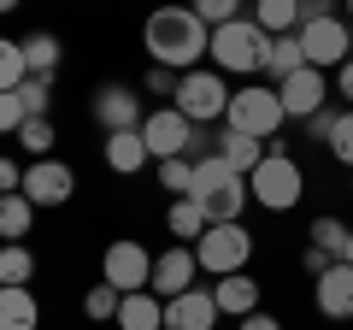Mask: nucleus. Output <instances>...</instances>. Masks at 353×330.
I'll use <instances>...</instances> for the list:
<instances>
[{
    "instance_id": "1",
    "label": "nucleus",
    "mask_w": 353,
    "mask_h": 330,
    "mask_svg": "<svg viewBox=\"0 0 353 330\" xmlns=\"http://www.w3.org/2000/svg\"><path fill=\"white\" fill-rule=\"evenodd\" d=\"M141 48H148V65H171V71H194L201 53H212V30L201 24L194 6H153L148 24H141Z\"/></svg>"
},
{
    "instance_id": "2",
    "label": "nucleus",
    "mask_w": 353,
    "mask_h": 330,
    "mask_svg": "<svg viewBox=\"0 0 353 330\" xmlns=\"http://www.w3.org/2000/svg\"><path fill=\"white\" fill-rule=\"evenodd\" d=\"M248 195L265 206V213H289V206H301L306 171L294 165L289 142H265V159H259V171L248 177Z\"/></svg>"
},
{
    "instance_id": "3",
    "label": "nucleus",
    "mask_w": 353,
    "mask_h": 330,
    "mask_svg": "<svg viewBox=\"0 0 353 330\" xmlns=\"http://www.w3.org/2000/svg\"><path fill=\"white\" fill-rule=\"evenodd\" d=\"M189 201H201L206 224H236L241 206H248L253 195H248V177H241V171H230V165L212 153V159L194 165V195H189Z\"/></svg>"
},
{
    "instance_id": "4",
    "label": "nucleus",
    "mask_w": 353,
    "mask_h": 330,
    "mask_svg": "<svg viewBox=\"0 0 353 330\" xmlns=\"http://www.w3.org/2000/svg\"><path fill=\"white\" fill-rule=\"evenodd\" d=\"M265 48H271V36H265L259 24L248 18H236V24H218L212 30V71H230V77H259L265 71Z\"/></svg>"
},
{
    "instance_id": "5",
    "label": "nucleus",
    "mask_w": 353,
    "mask_h": 330,
    "mask_svg": "<svg viewBox=\"0 0 353 330\" xmlns=\"http://www.w3.org/2000/svg\"><path fill=\"white\" fill-rule=\"evenodd\" d=\"M230 130H241V136H259V142H277L283 124H289V113H283L277 89L271 83H241L236 95H230V113H224Z\"/></svg>"
},
{
    "instance_id": "6",
    "label": "nucleus",
    "mask_w": 353,
    "mask_h": 330,
    "mask_svg": "<svg viewBox=\"0 0 353 330\" xmlns=\"http://www.w3.org/2000/svg\"><path fill=\"white\" fill-rule=\"evenodd\" d=\"M230 83H224V71H201V65H194V71H183V83H176V95H171V106L183 118H189V124H224V113H230Z\"/></svg>"
},
{
    "instance_id": "7",
    "label": "nucleus",
    "mask_w": 353,
    "mask_h": 330,
    "mask_svg": "<svg viewBox=\"0 0 353 330\" xmlns=\"http://www.w3.org/2000/svg\"><path fill=\"white\" fill-rule=\"evenodd\" d=\"M194 260H201L206 278H230V271H248L253 260V230L241 224H206V236L194 242Z\"/></svg>"
},
{
    "instance_id": "8",
    "label": "nucleus",
    "mask_w": 353,
    "mask_h": 330,
    "mask_svg": "<svg viewBox=\"0 0 353 330\" xmlns=\"http://www.w3.org/2000/svg\"><path fill=\"white\" fill-rule=\"evenodd\" d=\"M301 53L306 65H318V71H341V65L353 59V24L347 18H306L301 24Z\"/></svg>"
},
{
    "instance_id": "9",
    "label": "nucleus",
    "mask_w": 353,
    "mask_h": 330,
    "mask_svg": "<svg viewBox=\"0 0 353 330\" xmlns=\"http://www.w3.org/2000/svg\"><path fill=\"white\" fill-rule=\"evenodd\" d=\"M101 283H112L118 295H136L153 283V254L141 248L136 236H118L106 242V254H101Z\"/></svg>"
},
{
    "instance_id": "10",
    "label": "nucleus",
    "mask_w": 353,
    "mask_h": 330,
    "mask_svg": "<svg viewBox=\"0 0 353 330\" xmlns=\"http://www.w3.org/2000/svg\"><path fill=\"white\" fill-rule=\"evenodd\" d=\"M330 95H336V83H330V71H318V65H301L294 77L277 83V101H283V113H289L294 124H306L312 113H324Z\"/></svg>"
},
{
    "instance_id": "11",
    "label": "nucleus",
    "mask_w": 353,
    "mask_h": 330,
    "mask_svg": "<svg viewBox=\"0 0 353 330\" xmlns=\"http://www.w3.org/2000/svg\"><path fill=\"white\" fill-rule=\"evenodd\" d=\"M194 130H201V124H189L176 106H153V113L141 118V142H148L153 159H176V153H189Z\"/></svg>"
},
{
    "instance_id": "12",
    "label": "nucleus",
    "mask_w": 353,
    "mask_h": 330,
    "mask_svg": "<svg viewBox=\"0 0 353 330\" xmlns=\"http://www.w3.org/2000/svg\"><path fill=\"white\" fill-rule=\"evenodd\" d=\"M88 113H94V124L112 136V130H141L148 106H141V95L124 89V83H101V89H94V101H88Z\"/></svg>"
},
{
    "instance_id": "13",
    "label": "nucleus",
    "mask_w": 353,
    "mask_h": 330,
    "mask_svg": "<svg viewBox=\"0 0 353 330\" xmlns=\"http://www.w3.org/2000/svg\"><path fill=\"white\" fill-rule=\"evenodd\" d=\"M194 278H201L194 248H189V242H171L165 254H153V283H148V289L159 295V301H176L183 289H194Z\"/></svg>"
},
{
    "instance_id": "14",
    "label": "nucleus",
    "mask_w": 353,
    "mask_h": 330,
    "mask_svg": "<svg viewBox=\"0 0 353 330\" xmlns=\"http://www.w3.org/2000/svg\"><path fill=\"white\" fill-rule=\"evenodd\" d=\"M24 195L36 201V213L41 206H65L77 195V171L65 159H30L24 165Z\"/></svg>"
},
{
    "instance_id": "15",
    "label": "nucleus",
    "mask_w": 353,
    "mask_h": 330,
    "mask_svg": "<svg viewBox=\"0 0 353 330\" xmlns=\"http://www.w3.org/2000/svg\"><path fill=\"white\" fill-rule=\"evenodd\" d=\"M218 301L212 289H183L176 301H165V330H218Z\"/></svg>"
},
{
    "instance_id": "16",
    "label": "nucleus",
    "mask_w": 353,
    "mask_h": 330,
    "mask_svg": "<svg viewBox=\"0 0 353 330\" xmlns=\"http://www.w3.org/2000/svg\"><path fill=\"white\" fill-rule=\"evenodd\" d=\"M312 301H318V313L336 318V324L353 318V266H347V260H336L324 278H312Z\"/></svg>"
},
{
    "instance_id": "17",
    "label": "nucleus",
    "mask_w": 353,
    "mask_h": 330,
    "mask_svg": "<svg viewBox=\"0 0 353 330\" xmlns=\"http://www.w3.org/2000/svg\"><path fill=\"white\" fill-rule=\"evenodd\" d=\"M212 301H218V313H224V318L259 313V283H253V271H230V278H218L212 283Z\"/></svg>"
},
{
    "instance_id": "18",
    "label": "nucleus",
    "mask_w": 353,
    "mask_h": 330,
    "mask_svg": "<svg viewBox=\"0 0 353 330\" xmlns=\"http://www.w3.org/2000/svg\"><path fill=\"white\" fill-rule=\"evenodd\" d=\"M101 153H106V171H118V177H136L141 165L153 159L148 142H141V130H112V136L101 142Z\"/></svg>"
},
{
    "instance_id": "19",
    "label": "nucleus",
    "mask_w": 353,
    "mask_h": 330,
    "mask_svg": "<svg viewBox=\"0 0 353 330\" xmlns=\"http://www.w3.org/2000/svg\"><path fill=\"white\" fill-rule=\"evenodd\" d=\"M218 159L230 165V171H241V177H253L259 171V159H265V142L259 136H241V130H218Z\"/></svg>"
},
{
    "instance_id": "20",
    "label": "nucleus",
    "mask_w": 353,
    "mask_h": 330,
    "mask_svg": "<svg viewBox=\"0 0 353 330\" xmlns=\"http://www.w3.org/2000/svg\"><path fill=\"white\" fill-rule=\"evenodd\" d=\"M306 65V53H301V30H289V36H271V48H265V83H271V89H277L283 77H294Z\"/></svg>"
},
{
    "instance_id": "21",
    "label": "nucleus",
    "mask_w": 353,
    "mask_h": 330,
    "mask_svg": "<svg viewBox=\"0 0 353 330\" xmlns=\"http://www.w3.org/2000/svg\"><path fill=\"white\" fill-rule=\"evenodd\" d=\"M118 330H165V301L153 289L124 295V307H118Z\"/></svg>"
},
{
    "instance_id": "22",
    "label": "nucleus",
    "mask_w": 353,
    "mask_h": 330,
    "mask_svg": "<svg viewBox=\"0 0 353 330\" xmlns=\"http://www.w3.org/2000/svg\"><path fill=\"white\" fill-rule=\"evenodd\" d=\"M41 324V301L24 289H0V330H36Z\"/></svg>"
},
{
    "instance_id": "23",
    "label": "nucleus",
    "mask_w": 353,
    "mask_h": 330,
    "mask_svg": "<svg viewBox=\"0 0 353 330\" xmlns=\"http://www.w3.org/2000/svg\"><path fill=\"white\" fill-rule=\"evenodd\" d=\"M248 12H253V24H259L265 36H289V30H301V0H253Z\"/></svg>"
},
{
    "instance_id": "24",
    "label": "nucleus",
    "mask_w": 353,
    "mask_h": 330,
    "mask_svg": "<svg viewBox=\"0 0 353 330\" xmlns=\"http://www.w3.org/2000/svg\"><path fill=\"white\" fill-rule=\"evenodd\" d=\"M30 224H36V201L24 189L18 195H0V242H24Z\"/></svg>"
},
{
    "instance_id": "25",
    "label": "nucleus",
    "mask_w": 353,
    "mask_h": 330,
    "mask_svg": "<svg viewBox=\"0 0 353 330\" xmlns=\"http://www.w3.org/2000/svg\"><path fill=\"white\" fill-rule=\"evenodd\" d=\"M165 230H171L176 242H189V248H194V242L206 236V213H201V201H189V195H183V201H171V206H165Z\"/></svg>"
},
{
    "instance_id": "26",
    "label": "nucleus",
    "mask_w": 353,
    "mask_h": 330,
    "mask_svg": "<svg viewBox=\"0 0 353 330\" xmlns=\"http://www.w3.org/2000/svg\"><path fill=\"white\" fill-rule=\"evenodd\" d=\"M59 59H65L59 36H48V30L24 36V65H30V77H53V71H59Z\"/></svg>"
},
{
    "instance_id": "27",
    "label": "nucleus",
    "mask_w": 353,
    "mask_h": 330,
    "mask_svg": "<svg viewBox=\"0 0 353 330\" xmlns=\"http://www.w3.org/2000/svg\"><path fill=\"white\" fill-rule=\"evenodd\" d=\"M36 278V254H30L24 242H0V283L6 289H24Z\"/></svg>"
},
{
    "instance_id": "28",
    "label": "nucleus",
    "mask_w": 353,
    "mask_h": 330,
    "mask_svg": "<svg viewBox=\"0 0 353 330\" xmlns=\"http://www.w3.org/2000/svg\"><path fill=\"white\" fill-rule=\"evenodd\" d=\"M347 236H353V230L341 224L336 213H318L312 224H306V242H312V248H324V254H336V260L347 254Z\"/></svg>"
},
{
    "instance_id": "29",
    "label": "nucleus",
    "mask_w": 353,
    "mask_h": 330,
    "mask_svg": "<svg viewBox=\"0 0 353 330\" xmlns=\"http://www.w3.org/2000/svg\"><path fill=\"white\" fill-rule=\"evenodd\" d=\"M159 189L171 195V201L194 195V159H189V153H176V159H159Z\"/></svg>"
},
{
    "instance_id": "30",
    "label": "nucleus",
    "mask_w": 353,
    "mask_h": 330,
    "mask_svg": "<svg viewBox=\"0 0 353 330\" xmlns=\"http://www.w3.org/2000/svg\"><path fill=\"white\" fill-rule=\"evenodd\" d=\"M24 77H30V65H24V41L0 36V95H12Z\"/></svg>"
},
{
    "instance_id": "31",
    "label": "nucleus",
    "mask_w": 353,
    "mask_h": 330,
    "mask_svg": "<svg viewBox=\"0 0 353 330\" xmlns=\"http://www.w3.org/2000/svg\"><path fill=\"white\" fill-rule=\"evenodd\" d=\"M118 307H124V295H118L112 283H94V289L83 295V313L94 318V324H118Z\"/></svg>"
},
{
    "instance_id": "32",
    "label": "nucleus",
    "mask_w": 353,
    "mask_h": 330,
    "mask_svg": "<svg viewBox=\"0 0 353 330\" xmlns=\"http://www.w3.org/2000/svg\"><path fill=\"white\" fill-rule=\"evenodd\" d=\"M18 148H24L30 159H53V124H48V118H24V130H18Z\"/></svg>"
},
{
    "instance_id": "33",
    "label": "nucleus",
    "mask_w": 353,
    "mask_h": 330,
    "mask_svg": "<svg viewBox=\"0 0 353 330\" xmlns=\"http://www.w3.org/2000/svg\"><path fill=\"white\" fill-rule=\"evenodd\" d=\"M194 12H201V24L206 30H218V24H236V18H248V0H189Z\"/></svg>"
},
{
    "instance_id": "34",
    "label": "nucleus",
    "mask_w": 353,
    "mask_h": 330,
    "mask_svg": "<svg viewBox=\"0 0 353 330\" xmlns=\"http://www.w3.org/2000/svg\"><path fill=\"white\" fill-rule=\"evenodd\" d=\"M48 89H53V77H24L18 83V106H24V118H48Z\"/></svg>"
},
{
    "instance_id": "35",
    "label": "nucleus",
    "mask_w": 353,
    "mask_h": 330,
    "mask_svg": "<svg viewBox=\"0 0 353 330\" xmlns=\"http://www.w3.org/2000/svg\"><path fill=\"white\" fill-rule=\"evenodd\" d=\"M324 148H330V153H336V159L353 171V106L336 118V130H330V142H324Z\"/></svg>"
},
{
    "instance_id": "36",
    "label": "nucleus",
    "mask_w": 353,
    "mask_h": 330,
    "mask_svg": "<svg viewBox=\"0 0 353 330\" xmlns=\"http://www.w3.org/2000/svg\"><path fill=\"white\" fill-rule=\"evenodd\" d=\"M176 83H183V71H171V65H148V77H141L148 95H176Z\"/></svg>"
},
{
    "instance_id": "37",
    "label": "nucleus",
    "mask_w": 353,
    "mask_h": 330,
    "mask_svg": "<svg viewBox=\"0 0 353 330\" xmlns=\"http://www.w3.org/2000/svg\"><path fill=\"white\" fill-rule=\"evenodd\" d=\"M24 130V106H18V95H0V136H18Z\"/></svg>"
},
{
    "instance_id": "38",
    "label": "nucleus",
    "mask_w": 353,
    "mask_h": 330,
    "mask_svg": "<svg viewBox=\"0 0 353 330\" xmlns=\"http://www.w3.org/2000/svg\"><path fill=\"white\" fill-rule=\"evenodd\" d=\"M330 266H336V254H324V248H312V242L301 248V271H306V278H324Z\"/></svg>"
},
{
    "instance_id": "39",
    "label": "nucleus",
    "mask_w": 353,
    "mask_h": 330,
    "mask_svg": "<svg viewBox=\"0 0 353 330\" xmlns=\"http://www.w3.org/2000/svg\"><path fill=\"white\" fill-rule=\"evenodd\" d=\"M336 106H324V113H312V118H306V136H312V142H330V130H336Z\"/></svg>"
},
{
    "instance_id": "40",
    "label": "nucleus",
    "mask_w": 353,
    "mask_h": 330,
    "mask_svg": "<svg viewBox=\"0 0 353 330\" xmlns=\"http://www.w3.org/2000/svg\"><path fill=\"white\" fill-rule=\"evenodd\" d=\"M18 189H24V165L0 153V195H18Z\"/></svg>"
},
{
    "instance_id": "41",
    "label": "nucleus",
    "mask_w": 353,
    "mask_h": 330,
    "mask_svg": "<svg viewBox=\"0 0 353 330\" xmlns=\"http://www.w3.org/2000/svg\"><path fill=\"white\" fill-rule=\"evenodd\" d=\"M236 330H283V318H271L259 307V313H248V318H236Z\"/></svg>"
},
{
    "instance_id": "42",
    "label": "nucleus",
    "mask_w": 353,
    "mask_h": 330,
    "mask_svg": "<svg viewBox=\"0 0 353 330\" xmlns=\"http://www.w3.org/2000/svg\"><path fill=\"white\" fill-rule=\"evenodd\" d=\"M330 12H336V0H301V24L306 18H330Z\"/></svg>"
},
{
    "instance_id": "43",
    "label": "nucleus",
    "mask_w": 353,
    "mask_h": 330,
    "mask_svg": "<svg viewBox=\"0 0 353 330\" xmlns=\"http://www.w3.org/2000/svg\"><path fill=\"white\" fill-rule=\"evenodd\" d=\"M336 95H341V101L353 106V59H347V65H341V71H336Z\"/></svg>"
},
{
    "instance_id": "44",
    "label": "nucleus",
    "mask_w": 353,
    "mask_h": 330,
    "mask_svg": "<svg viewBox=\"0 0 353 330\" xmlns=\"http://www.w3.org/2000/svg\"><path fill=\"white\" fill-rule=\"evenodd\" d=\"M12 6H24V0H0V12H12Z\"/></svg>"
},
{
    "instance_id": "45",
    "label": "nucleus",
    "mask_w": 353,
    "mask_h": 330,
    "mask_svg": "<svg viewBox=\"0 0 353 330\" xmlns=\"http://www.w3.org/2000/svg\"><path fill=\"white\" fill-rule=\"evenodd\" d=\"M341 260H347V266H353V236H347V254H341Z\"/></svg>"
},
{
    "instance_id": "46",
    "label": "nucleus",
    "mask_w": 353,
    "mask_h": 330,
    "mask_svg": "<svg viewBox=\"0 0 353 330\" xmlns=\"http://www.w3.org/2000/svg\"><path fill=\"white\" fill-rule=\"evenodd\" d=\"M341 6H347V24H353V0H341Z\"/></svg>"
}]
</instances>
